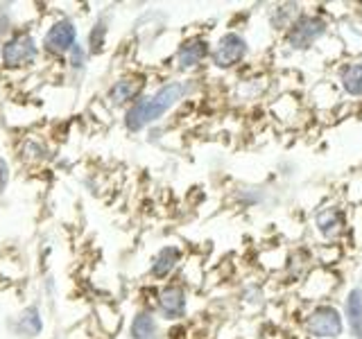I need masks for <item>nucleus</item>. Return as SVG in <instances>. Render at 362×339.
Returning <instances> with one entry per match:
<instances>
[{
    "mask_svg": "<svg viewBox=\"0 0 362 339\" xmlns=\"http://www.w3.org/2000/svg\"><path fill=\"white\" fill-rule=\"evenodd\" d=\"M184 93H186V84L170 82V84L158 88L154 95L139 100L127 111V118H124V124H127V129L129 131H141V129L147 127V124L156 122L165 111H170L181 97H184Z\"/></svg>",
    "mask_w": 362,
    "mask_h": 339,
    "instance_id": "1",
    "label": "nucleus"
},
{
    "mask_svg": "<svg viewBox=\"0 0 362 339\" xmlns=\"http://www.w3.org/2000/svg\"><path fill=\"white\" fill-rule=\"evenodd\" d=\"M326 34V20L313 14H301L288 30V45L292 50H308L310 45Z\"/></svg>",
    "mask_w": 362,
    "mask_h": 339,
    "instance_id": "2",
    "label": "nucleus"
},
{
    "mask_svg": "<svg viewBox=\"0 0 362 339\" xmlns=\"http://www.w3.org/2000/svg\"><path fill=\"white\" fill-rule=\"evenodd\" d=\"M305 328H308V333L313 337L333 339V337L342 335L344 323H342V316H339V312L333 308V305H320V308L310 312L308 321H305Z\"/></svg>",
    "mask_w": 362,
    "mask_h": 339,
    "instance_id": "3",
    "label": "nucleus"
},
{
    "mask_svg": "<svg viewBox=\"0 0 362 339\" xmlns=\"http://www.w3.org/2000/svg\"><path fill=\"white\" fill-rule=\"evenodd\" d=\"M34 56H37V43L25 32L14 34L9 41H5L3 45V61L11 68L18 66H28Z\"/></svg>",
    "mask_w": 362,
    "mask_h": 339,
    "instance_id": "4",
    "label": "nucleus"
},
{
    "mask_svg": "<svg viewBox=\"0 0 362 339\" xmlns=\"http://www.w3.org/2000/svg\"><path fill=\"white\" fill-rule=\"evenodd\" d=\"M247 54V41L240 34L229 32L220 39L218 48L213 50V64L218 68H233L238 66Z\"/></svg>",
    "mask_w": 362,
    "mask_h": 339,
    "instance_id": "5",
    "label": "nucleus"
},
{
    "mask_svg": "<svg viewBox=\"0 0 362 339\" xmlns=\"http://www.w3.org/2000/svg\"><path fill=\"white\" fill-rule=\"evenodd\" d=\"M75 39H77V30L71 20H59L54 23V25L48 30L45 34V50L48 52H54V54H64L68 50L75 48Z\"/></svg>",
    "mask_w": 362,
    "mask_h": 339,
    "instance_id": "6",
    "label": "nucleus"
},
{
    "mask_svg": "<svg viewBox=\"0 0 362 339\" xmlns=\"http://www.w3.org/2000/svg\"><path fill=\"white\" fill-rule=\"evenodd\" d=\"M209 56V43L206 39H188L181 43V48L177 52V64H179V71H190V68L199 66L204 59Z\"/></svg>",
    "mask_w": 362,
    "mask_h": 339,
    "instance_id": "7",
    "label": "nucleus"
},
{
    "mask_svg": "<svg viewBox=\"0 0 362 339\" xmlns=\"http://www.w3.org/2000/svg\"><path fill=\"white\" fill-rule=\"evenodd\" d=\"M158 308L168 319H179L186 312V294L179 285H168L158 294Z\"/></svg>",
    "mask_w": 362,
    "mask_h": 339,
    "instance_id": "8",
    "label": "nucleus"
},
{
    "mask_svg": "<svg viewBox=\"0 0 362 339\" xmlns=\"http://www.w3.org/2000/svg\"><path fill=\"white\" fill-rule=\"evenodd\" d=\"M141 90H143L141 77H124V79H118V82L111 86L109 100L113 102V105H124V102H132V100L139 97Z\"/></svg>",
    "mask_w": 362,
    "mask_h": 339,
    "instance_id": "9",
    "label": "nucleus"
},
{
    "mask_svg": "<svg viewBox=\"0 0 362 339\" xmlns=\"http://www.w3.org/2000/svg\"><path fill=\"white\" fill-rule=\"evenodd\" d=\"M344 215L342 210H337V208H324L317 213V218H315V226H317V231H320L322 235L326 237H335L344 231Z\"/></svg>",
    "mask_w": 362,
    "mask_h": 339,
    "instance_id": "10",
    "label": "nucleus"
},
{
    "mask_svg": "<svg viewBox=\"0 0 362 339\" xmlns=\"http://www.w3.org/2000/svg\"><path fill=\"white\" fill-rule=\"evenodd\" d=\"M181 251L177 246H163L161 251L154 256V263H152V276L154 278H165L170 271H173L179 263Z\"/></svg>",
    "mask_w": 362,
    "mask_h": 339,
    "instance_id": "11",
    "label": "nucleus"
},
{
    "mask_svg": "<svg viewBox=\"0 0 362 339\" xmlns=\"http://www.w3.org/2000/svg\"><path fill=\"white\" fill-rule=\"evenodd\" d=\"M346 316L354 335L362 339V290H351L346 299Z\"/></svg>",
    "mask_w": 362,
    "mask_h": 339,
    "instance_id": "12",
    "label": "nucleus"
},
{
    "mask_svg": "<svg viewBox=\"0 0 362 339\" xmlns=\"http://www.w3.org/2000/svg\"><path fill=\"white\" fill-rule=\"evenodd\" d=\"M342 86L349 95H362V64H351L342 71Z\"/></svg>",
    "mask_w": 362,
    "mask_h": 339,
    "instance_id": "13",
    "label": "nucleus"
},
{
    "mask_svg": "<svg viewBox=\"0 0 362 339\" xmlns=\"http://www.w3.org/2000/svg\"><path fill=\"white\" fill-rule=\"evenodd\" d=\"M156 331L154 316L150 312H139L132 321V337L134 339H150Z\"/></svg>",
    "mask_w": 362,
    "mask_h": 339,
    "instance_id": "14",
    "label": "nucleus"
},
{
    "mask_svg": "<svg viewBox=\"0 0 362 339\" xmlns=\"http://www.w3.org/2000/svg\"><path fill=\"white\" fill-rule=\"evenodd\" d=\"M41 328H43V323H41V316H39L37 308H28L21 314V331L28 337H37L41 333Z\"/></svg>",
    "mask_w": 362,
    "mask_h": 339,
    "instance_id": "15",
    "label": "nucleus"
},
{
    "mask_svg": "<svg viewBox=\"0 0 362 339\" xmlns=\"http://www.w3.org/2000/svg\"><path fill=\"white\" fill-rule=\"evenodd\" d=\"M105 34H107V28L102 25V23H98L95 30L90 32V50H93V52L102 50V45H105Z\"/></svg>",
    "mask_w": 362,
    "mask_h": 339,
    "instance_id": "16",
    "label": "nucleus"
}]
</instances>
